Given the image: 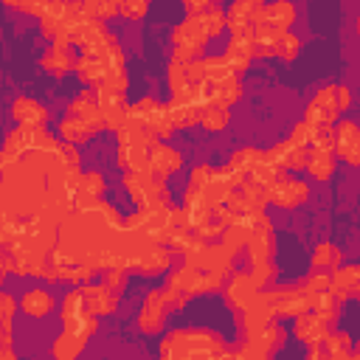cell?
<instances>
[{
    "label": "cell",
    "instance_id": "obj_20",
    "mask_svg": "<svg viewBox=\"0 0 360 360\" xmlns=\"http://www.w3.org/2000/svg\"><path fill=\"white\" fill-rule=\"evenodd\" d=\"M172 259H174V253H172L166 245L149 242V245L141 250V256L135 259V264H132L129 270H135V273H141V276H160V273H169V270H172Z\"/></svg>",
    "mask_w": 360,
    "mask_h": 360
},
{
    "label": "cell",
    "instance_id": "obj_9",
    "mask_svg": "<svg viewBox=\"0 0 360 360\" xmlns=\"http://www.w3.org/2000/svg\"><path fill=\"white\" fill-rule=\"evenodd\" d=\"M124 228L152 239V242H160L166 245L169 236H172V228H169V205H160V208H138L135 214H129L124 219Z\"/></svg>",
    "mask_w": 360,
    "mask_h": 360
},
{
    "label": "cell",
    "instance_id": "obj_56",
    "mask_svg": "<svg viewBox=\"0 0 360 360\" xmlns=\"http://www.w3.org/2000/svg\"><path fill=\"white\" fill-rule=\"evenodd\" d=\"M107 3H112V6H118V3H121V0H107Z\"/></svg>",
    "mask_w": 360,
    "mask_h": 360
},
{
    "label": "cell",
    "instance_id": "obj_45",
    "mask_svg": "<svg viewBox=\"0 0 360 360\" xmlns=\"http://www.w3.org/2000/svg\"><path fill=\"white\" fill-rule=\"evenodd\" d=\"M298 53H301V39H298L292 31H278V39H276V56L284 59V62H292Z\"/></svg>",
    "mask_w": 360,
    "mask_h": 360
},
{
    "label": "cell",
    "instance_id": "obj_16",
    "mask_svg": "<svg viewBox=\"0 0 360 360\" xmlns=\"http://www.w3.org/2000/svg\"><path fill=\"white\" fill-rule=\"evenodd\" d=\"M222 59H225L228 70L236 73V76H242V73L250 68V62L256 59V56H253V25L231 34V42H228Z\"/></svg>",
    "mask_w": 360,
    "mask_h": 360
},
{
    "label": "cell",
    "instance_id": "obj_31",
    "mask_svg": "<svg viewBox=\"0 0 360 360\" xmlns=\"http://www.w3.org/2000/svg\"><path fill=\"white\" fill-rule=\"evenodd\" d=\"M76 51H73V45H51V51L39 59V65L48 70V73H53V76H65L68 70H73V65H76Z\"/></svg>",
    "mask_w": 360,
    "mask_h": 360
},
{
    "label": "cell",
    "instance_id": "obj_13",
    "mask_svg": "<svg viewBox=\"0 0 360 360\" xmlns=\"http://www.w3.org/2000/svg\"><path fill=\"white\" fill-rule=\"evenodd\" d=\"M96 93V104L101 110V118H104V129H112L118 132L121 124H124V115H127V90L121 87H110V84H98L93 87Z\"/></svg>",
    "mask_w": 360,
    "mask_h": 360
},
{
    "label": "cell",
    "instance_id": "obj_17",
    "mask_svg": "<svg viewBox=\"0 0 360 360\" xmlns=\"http://www.w3.org/2000/svg\"><path fill=\"white\" fill-rule=\"evenodd\" d=\"M183 166H186V160H183V155H180L174 146H169V143H163V141H152L149 158H146V166H143L149 174L166 180L169 174H177Z\"/></svg>",
    "mask_w": 360,
    "mask_h": 360
},
{
    "label": "cell",
    "instance_id": "obj_24",
    "mask_svg": "<svg viewBox=\"0 0 360 360\" xmlns=\"http://www.w3.org/2000/svg\"><path fill=\"white\" fill-rule=\"evenodd\" d=\"M360 287V267L357 264H338L329 270V292L343 304L357 295Z\"/></svg>",
    "mask_w": 360,
    "mask_h": 360
},
{
    "label": "cell",
    "instance_id": "obj_53",
    "mask_svg": "<svg viewBox=\"0 0 360 360\" xmlns=\"http://www.w3.org/2000/svg\"><path fill=\"white\" fill-rule=\"evenodd\" d=\"M101 273H104V284H107V287H112L115 292L124 290V284H127V270H124V267H107V270H101Z\"/></svg>",
    "mask_w": 360,
    "mask_h": 360
},
{
    "label": "cell",
    "instance_id": "obj_37",
    "mask_svg": "<svg viewBox=\"0 0 360 360\" xmlns=\"http://www.w3.org/2000/svg\"><path fill=\"white\" fill-rule=\"evenodd\" d=\"M200 124H202V129H208V132L225 129V127L231 124V107L217 104V101H208V104L202 107V112H200Z\"/></svg>",
    "mask_w": 360,
    "mask_h": 360
},
{
    "label": "cell",
    "instance_id": "obj_36",
    "mask_svg": "<svg viewBox=\"0 0 360 360\" xmlns=\"http://www.w3.org/2000/svg\"><path fill=\"white\" fill-rule=\"evenodd\" d=\"M73 70H76V76H79L82 84L98 87V84L104 82V68H101V59H98V56H84V53H82V56L76 59Z\"/></svg>",
    "mask_w": 360,
    "mask_h": 360
},
{
    "label": "cell",
    "instance_id": "obj_26",
    "mask_svg": "<svg viewBox=\"0 0 360 360\" xmlns=\"http://www.w3.org/2000/svg\"><path fill=\"white\" fill-rule=\"evenodd\" d=\"M326 332H329V323H326V321H321L309 307L292 318V335H295V340H301L304 346L321 343Z\"/></svg>",
    "mask_w": 360,
    "mask_h": 360
},
{
    "label": "cell",
    "instance_id": "obj_25",
    "mask_svg": "<svg viewBox=\"0 0 360 360\" xmlns=\"http://www.w3.org/2000/svg\"><path fill=\"white\" fill-rule=\"evenodd\" d=\"M68 115L79 118L93 135H98L104 129V118H101V110L96 104V96L90 90H82V96H76L70 104H68Z\"/></svg>",
    "mask_w": 360,
    "mask_h": 360
},
{
    "label": "cell",
    "instance_id": "obj_28",
    "mask_svg": "<svg viewBox=\"0 0 360 360\" xmlns=\"http://www.w3.org/2000/svg\"><path fill=\"white\" fill-rule=\"evenodd\" d=\"M239 315H242V329H245V332H253V329H259L262 323L273 321V307H270V298H267V287H264L262 292H256V298H253Z\"/></svg>",
    "mask_w": 360,
    "mask_h": 360
},
{
    "label": "cell",
    "instance_id": "obj_2",
    "mask_svg": "<svg viewBox=\"0 0 360 360\" xmlns=\"http://www.w3.org/2000/svg\"><path fill=\"white\" fill-rule=\"evenodd\" d=\"M284 340H287V332H284V329L276 323V318H273V321L262 323L259 329L245 332L242 340H239L233 349H228L225 354L239 357V360H264V357H273V354L284 346Z\"/></svg>",
    "mask_w": 360,
    "mask_h": 360
},
{
    "label": "cell",
    "instance_id": "obj_38",
    "mask_svg": "<svg viewBox=\"0 0 360 360\" xmlns=\"http://www.w3.org/2000/svg\"><path fill=\"white\" fill-rule=\"evenodd\" d=\"M340 262H343V253H340V248L332 245V242L315 245V250H312V256H309V267H312V270H332V267H338Z\"/></svg>",
    "mask_w": 360,
    "mask_h": 360
},
{
    "label": "cell",
    "instance_id": "obj_40",
    "mask_svg": "<svg viewBox=\"0 0 360 360\" xmlns=\"http://www.w3.org/2000/svg\"><path fill=\"white\" fill-rule=\"evenodd\" d=\"M56 135H59L62 141L73 143V146H79V143H84V141H90V138H93V132H90L79 118H73V115H65V118L59 121Z\"/></svg>",
    "mask_w": 360,
    "mask_h": 360
},
{
    "label": "cell",
    "instance_id": "obj_5",
    "mask_svg": "<svg viewBox=\"0 0 360 360\" xmlns=\"http://www.w3.org/2000/svg\"><path fill=\"white\" fill-rule=\"evenodd\" d=\"M307 152H309V146H307V121L304 118L290 129V135L284 141L264 149L267 160L273 166H278L281 172H301L307 163Z\"/></svg>",
    "mask_w": 360,
    "mask_h": 360
},
{
    "label": "cell",
    "instance_id": "obj_47",
    "mask_svg": "<svg viewBox=\"0 0 360 360\" xmlns=\"http://www.w3.org/2000/svg\"><path fill=\"white\" fill-rule=\"evenodd\" d=\"M82 8H84V14L90 20H101V22H107V20H112L118 14V6H112L107 0H82Z\"/></svg>",
    "mask_w": 360,
    "mask_h": 360
},
{
    "label": "cell",
    "instance_id": "obj_15",
    "mask_svg": "<svg viewBox=\"0 0 360 360\" xmlns=\"http://www.w3.org/2000/svg\"><path fill=\"white\" fill-rule=\"evenodd\" d=\"M166 318H169V307H166V295H163V287H155L146 292L143 304H141V312H138V329L143 335H160L163 326H166Z\"/></svg>",
    "mask_w": 360,
    "mask_h": 360
},
{
    "label": "cell",
    "instance_id": "obj_21",
    "mask_svg": "<svg viewBox=\"0 0 360 360\" xmlns=\"http://www.w3.org/2000/svg\"><path fill=\"white\" fill-rule=\"evenodd\" d=\"M112 42H118V37H115L101 20H87V25L82 28V34H79V39H76V45H79V51H82L84 56H98V53H104Z\"/></svg>",
    "mask_w": 360,
    "mask_h": 360
},
{
    "label": "cell",
    "instance_id": "obj_42",
    "mask_svg": "<svg viewBox=\"0 0 360 360\" xmlns=\"http://www.w3.org/2000/svg\"><path fill=\"white\" fill-rule=\"evenodd\" d=\"M276 39H278V31L267 25H253V56L259 59L276 56Z\"/></svg>",
    "mask_w": 360,
    "mask_h": 360
},
{
    "label": "cell",
    "instance_id": "obj_55",
    "mask_svg": "<svg viewBox=\"0 0 360 360\" xmlns=\"http://www.w3.org/2000/svg\"><path fill=\"white\" fill-rule=\"evenodd\" d=\"M6 273H8V256L6 250H0V284L6 281Z\"/></svg>",
    "mask_w": 360,
    "mask_h": 360
},
{
    "label": "cell",
    "instance_id": "obj_18",
    "mask_svg": "<svg viewBox=\"0 0 360 360\" xmlns=\"http://www.w3.org/2000/svg\"><path fill=\"white\" fill-rule=\"evenodd\" d=\"M79 287V292H82V301H84V309L87 312H93V315H110V312H115L118 309V295L121 292H115L112 287H107L104 281L101 284H90V281H84V284H76Z\"/></svg>",
    "mask_w": 360,
    "mask_h": 360
},
{
    "label": "cell",
    "instance_id": "obj_35",
    "mask_svg": "<svg viewBox=\"0 0 360 360\" xmlns=\"http://www.w3.org/2000/svg\"><path fill=\"white\" fill-rule=\"evenodd\" d=\"M307 174L312 180H329L332 172H335V152H318V149H309L307 152V163H304Z\"/></svg>",
    "mask_w": 360,
    "mask_h": 360
},
{
    "label": "cell",
    "instance_id": "obj_22",
    "mask_svg": "<svg viewBox=\"0 0 360 360\" xmlns=\"http://www.w3.org/2000/svg\"><path fill=\"white\" fill-rule=\"evenodd\" d=\"M335 155L343 158L349 166L360 163V129L352 118L335 124Z\"/></svg>",
    "mask_w": 360,
    "mask_h": 360
},
{
    "label": "cell",
    "instance_id": "obj_6",
    "mask_svg": "<svg viewBox=\"0 0 360 360\" xmlns=\"http://www.w3.org/2000/svg\"><path fill=\"white\" fill-rule=\"evenodd\" d=\"M96 329H98V315H93V312H84L82 318L68 321L65 329L59 332V338L53 340V349H51L53 357L56 360H73L76 354H82V349L96 335Z\"/></svg>",
    "mask_w": 360,
    "mask_h": 360
},
{
    "label": "cell",
    "instance_id": "obj_32",
    "mask_svg": "<svg viewBox=\"0 0 360 360\" xmlns=\"http://www.w3.org/2000/svg\"><path fill=\"white\" fill-rule=\"evenodd\" d=\"M307 307L321 318L326 321L329 326L340 318V301L329 292V290H318V292H307Z\"/></svg>",
    "mask_w": 360,
    "mask_h": 360
},
{
    "label": "cell",
    "instance_id": "obj_12",
    "mask_svg": "<svg viewBox=\"0 0 360 360\" xmlns=\"http://www.w3.org/2000/svg\"><path fill=\"white\" fill-rule=\"evenodd\" d=\"M307 197H309V186L298 177H290L287 172H281L276 180L267 183V202L278 208H298L307 202Z\"/></svg>",
    "mask_w": 360,
    "mask_h": 360
},
{
    "label": "cell",
    "instance_id": "obj_46",
    "mask_svg": "<svg viewBox=\"0 0 360 360\" xmlns=\"http://www.w3.org/2000/svg\"><path fill=\"white\" fill-rule=\"evenodd\" d=\"M87 309H84V301H82V292H79V287L76 290H70V292H65V298H62V323H68V321H76V318H82Z\"/></svg>",
    "mask_w": 360,
    "mask_h": 360
},
{
    "label": "cell",
    "instance_id": "obj_49",
    "mask_svg": "<svg viewBox=\"0 0 360 360\" xmlns=\"http://www.w3.org/2000/svg\"><path fill=\"white\" fill-rule=\"evenodd\" d=\"M278 174H281V169H278V166H273V163L267 160L264 149H262V158L256 160V166L250 169V174H248V177H253V180H259V183H264V186H267V183H270V180H276Z\"/></svg>",
    "mask_w": 360,
    "mask_h": 360
},
{
    "label": "cell",
    "instance_id": "obj_3",
    "mask_svg": "<svg viewBox=\"0 0 360 360\" xmlns=\"http://www.w3.org/2000/svg\"><path fill=\"white\" fill-rule=\"evenodd\" d=\"M124 188L129 194V200L138 208H160V205H172V194L166 180L149 174L146 169H129L124 172Z\"/></svg>",
    "mask_w": 360,
    "mask_h": 360
},
{
    "label": "cell",
    "instance_id": "obj_11",
    "mask_svg": "<svg viewBox=\"0 0 360 360\" xmlns=\"http://www.w3.org/2000/svg\"><path fill=\"white\" fill-rule=\"evenodd\" d=\"M166 287L174 290V292H180V295H186V298L205 295V292H219V290H222V284H217L208 273H202V270H197V267H191V264H186V262H183L177 270L169 273Z\"/></svg>",
    "mask_w": 360,
    "mask_h": 360
},
{
    "label": "cell",
    "instance_id": "obj_34",
    "mask_svg": "<svg viewBox=\"0 0 360 360\" xmlns=\"http://www.w3.org/2000/svg\"><path fill=\"white\" fill-rule=\"evenodd\" d=\"M188 17H194V22L202 28V34L208 39L219 37L225 31V11L219 8V3H211V6H205V8H200L197 14H188Z\"/></svg>",
    "mask_w": 360,
    "mask_h": 360
},
{
    "label": "cell",
    "instance_id": "obj_52",
    "mask_svg": "<svg viewBox=\"0 0 360 360\" xmlns=\"http://www.w3.org/2000/svg\"><path fill=\"white\" fill-rule=\"evenodd\" d=\"M3 3H6L8 8H17V11H25V14H34V17H39L51 0H3Z\"/></svg>",
    "mask_w": 360,
    "mask_h": 360
},
{
    "label": "cell",
    "instance_id": "obj_48",
    "mask_svg": "<svg viewBox=\"0 0 360 360\" xmlns=\"http://www.w3.org/2000/svg\"><path fill=\"white\" fill-rule=\"evenodd\" d=\"M250 276H253V281L264 290V287H270L273 281H276V273H278V267H276V262L270 259V262H256V264H250V270H248Z\"/></svg>",
    "mask_w": 360,
    "mask_h": 360
},
{
    "label": "cell",
    "instance_id": "obj_43",
    "mask_svg": "<svg viewBox=\"0 0 360 360\" xmlns=\"http://www.w3.org/2000/svg\"><path fill=\"white\" fill-rule=\"evenodd\" d=\"M22 225H25V217H11L0 211V250H8L17 242V236L22 233Z\"/></svg>",
    "mask_w": 360,
    "mask_h": 360
},
{
    "label": "cell",
    "instance_id": "obj_1",
    "mask_svg": "<svg viewBox=\"0 0 360 360\" xmlns=\"http://www.w3.org/2000/svg\"><path fill=\"white\" fill-rule=\"evenodd\" d=\"M228 352L225 340L211 329H172L160 346L158 354L163 360H188V357H222Z\"/></svg>",
    "mask_w": 360,
    "mask_h": 360
},
{
    "label": "cell",
    "instance_id": "obj_19",
    "mask_svg": "<svg viewBox=\"0 0 360 360\" xmlns=\"http://www.w3.org/2000/svg\"><path fill=\"white\" fill-rule=\"evenodd\" d=\"M222 290H225V298H228V304H231V309H236V312H242L253 298H256V292H262V287L253 281V276L250 273H245V270H233L231 276H228V281L222 284Z\"/></svg>",
    "mask_w": 360,
    "mask_h": 360
},
{
    "label": "cell",
    "instance_id": "obj_33",
    "mask_svg": "<svg viewBox=\"0 0 360 360\" xmlns=\"http://www.w3.org/2000/svg\"><path fill=\"white\" fill-rule=\"evenodd\" d=\"M20 307H22V312L31 315V318H45V315L53 312L56 298H53L51 292H45L42 287H31V290L20 298Z\"/></svg>",
    "mask_w": 360,
    "mask_h": 360
},
{
    "label": "cell",
    "instance_id": "obj_23",
    "mask_svg": "<svg viewBox=\"0 0 360 360\" xmlns=\"http://www.w3.org/2000/svg\"><path fill=\"white\" fill-rule=\"evenodd\" d=\"M292 22H295V6L290 0H273L259 8L253 25H267L273 31H290Z\"/></svg>",
    "mask_w": 360,
    "mask_h": 360
},
{
    "label": "cell",
    "instance_id": "obj_10",
    "mask_svg": "<svg viewBox=\"0 0 360 360\" xmlns=\"http://www.w3.org/2000/svg\"><path fill=\"white\" fill-rule=\"evenodd\" d=\"M205 42H208V37L194 22V17H186L183 22H177L172 28V56L180 59V62L200 59L202 51H205Z\"/></svg>",
    "mask_w": 360,
    "mask_h": 360
},
{
    "label": "cell",
    "instance_id": "obj_27",
    "mask_svg": "<svg viewBox=\"0 0 360 360\" xmlns=\"http://www.w3.org/2000/svg\"><path fill=\"white\" fill-rule=\"evenodd\" d=\"M262 6H264V0H231L228 14H225V28L231 34L242 31V28H250L256 22V14H259Z\"/></svg>",
    "mask_w": 360,
    "mask_h": 360
},
{
    "label": "cell",
    "instance_id": "obj_8",
    "mask_svg": "<svg viewBox=\"0 0 360 360\" xmlns=\"http://www.w3.org/2000/svg\"><path fill=\"white\" fill-rule=\"evenodd\" d=\"M205 87L202 84H188L180 96H172L166 101L169 107V118L174 124V129H188L194 124H200V112L205 107Z\"/></svg>",
    "mask_w": 360,
    "mask_h": 360
},
{
    "label": "cell",
    "instance_id": "obj_51",
    "mask_svg": "<svg viewBox=\"0 0 360 360\" xmlns=\"http://www.w3.org/2000/svg\"><path fill=\"white\" fill-rule=\"evenodd\" d=\"M149 3H152V0H121V3H118V14L127 17V20H135V22H138V20L146 17Z\"/></svg>",
    "mask_w": 360,
    "mask_h": 360
},
{
    "label": "cell",
    "instance_id": "obj_44",
    "mask_svg": "<svg viewBox=\"0 0 360 360\" xmlns=\"http://www.w3.org/2000/svg\"><path fill=\"white\" fill-rule=\"evenodd\" d=\"M166 82H169V93L172 96H180L191 82H188V73H186V62L180 59H169V68H166Z\"/></svg>",
    "mask_w": 360,
    "mask_h": 360
},
{
    "label": "cell",
    "instance_id": "obj_29",
    "mask_svg": "<svg viewBox=\"0 0 360 360\" xmlns=\"http://www.w3.org/2000/svg\"><path fill=\"white\" fill-rule=\"evenodd\" d=\"M321 349H323V360H354L357 357V352L352 349V335L349 332H338L332 326L323 335Z\"/></svg>",
    "mask_w": 360,
    "mask_h": 360
},
{
    "label": "cell",
    "instance_id": "obj_7",
    "mask_svg": "<svg viewBox=\"0 0 360 360\" xmlns=\"http://www.w3.org/2000/svg\"><path fill=\"white\" fill-rule=\"evenodd\" d=\"M152 138L149 132L143 129H118L115 132V163L121 172H129V169H143L146 166V158H149V146H152Z\"/></svg>",
    "mask_w": 360,
    "mask_h": 360
},
{
    "label": "cell",
    "instance_id": "obj_30",
    "mask_svg": "<svg viewBox=\"0 0 360 360\" xmlns=\"http://www.w3.org/2000/svg\"><path fill=\"white\" fill-rule=\"evenodd\" d=\"M11 115H14L17 124H25V127H45V124H48V110H45L39 101L28 98V96L14 98Z\"/></svg>",
    "mask_w": 360,
    "mask_h": 360
},
{
    "label": "cell",
    "instance_id": "obj_14",
    "mask_svg": "<svg viewBox=\"0 0 360 360\" xmlns=\"http://www.w3.org/2000/svg\"><path fill=\"white\" fill-rule=\"evenodd\" d=\"M267 298H270V307H273V318H295L298 312L307 309V292L295 284H270L267 287Z\"/></svg>",
    "mask_w": 360,
    "mask_h": 360
},
{
    "label": "cell",
    "instance_id": "obj_50",
    "mask_svg": "<svg viewBox=\"0 0 360 360\" xmlns=\"http://www.w3.org/2000/svg\"><path fill=\"white\" fill-rule=\"evenodd\" d=\"M298 287L304 290V292H318V290H329V270H309L301 281H298Z\"/></svg>",
    "mask_w": 360,
    "mask_h": 360
},
{
    "label": "cell",
    "instance_id": "obj_41",
    "mask_svg": "<svg viewBox=\"0 0 360 360\" xmlns=\"http://www.w3.org/2000/svg\"><path fill=\"white\" fill-rule=\"evenodd\" d=\"M104 177L98 172H79L76 177V200H96L104 194Z\"/></svg>",
    "mask_w": 360,
    "mask_h": 360
},
{
    "label": "cell",
    "instance_id": "obj_39",
    "mask_svg": "<svg viewBox=\"0 0 360 360\" xmlns=\"http://www.w3.org/2000/svg\"><path fill=\"white\" fill-rule=\"evenodd\" d=\"M62 14H65V0H51V3L45 6V11L39 14V31H42L48 39H53V37L59 34V28H62Z\"/></svg>",
    "mask_w": 360,
    "mask_h": 360
},
{
    "label": "cell",
    "instance_id": "obj_4",
    "mask_svg": "<svg viewBox=\"0 0 360 360\" xmlns=\"http://www.w3.org/2000/svg\"><path fill=\"white\" fill-rule=\"evenodd\" d=\"M352 104V93L346 84H326L315 93V98H309L307 110H304V121L307 124H335L340 112H346Z\"/></svg>",
    "mask_w": 360,
    "mask_h": 360
},
{
    "label": "cell",
    "instance_id": "obj_54",
    "mask_svg": "<svg viewBox=\"0 0 360 360\" xmlns=\"http://www.w3.org/2000/svg\"><path fill=\"white\" fill-rule=\"evenodd\" d=\"M211 3H222V0H183V8H186V14H197L200 8L211 6Z\"/></svg>",
    "mask_w": 360,
    "mask_h": 360
}]
</instances>
